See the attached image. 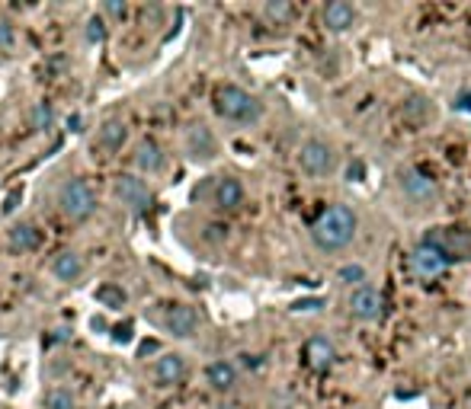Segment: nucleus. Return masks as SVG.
<instances>
[{"label": "nucleus", "mask_w": 471, "mask_h": 409, "mask_svg": "<svg viewBox=\"0 0 471 409\" xmlns=\"http://www.w3.org/2000/svg\"><path fill=\"white\" fill-rule=\"evenodd\" d=\"M356 230H359L356 211L349 208V204L337 202V204H327V208L314 217V224H311V243H314L321 253L334 256V253H343V249L356 240Z\"/></svg>", "instance_id": "f257e3e1"}, {"label": "nucleus", "mask_w": 471, "mask_h": 409, "mask_svg": "<svg viewBox=\"0 0 471 409\" xmlns=\"http://www.w3.org/2000/svg\"><path fill=\"white\" fill-rule=\"evenodd\" d=\"M215 112L231 125H257L263 119V102L238 83H221L215 89Z\"/></svg>", "instance_id": "f03ea898"}, {"label": "nucleus", "mask_w": 471, "mask_h": 409, "mask_svg": "<svg viewBox=\"0 0 471 409\" xmlns=\"http://www.w3.org/2000/svg\"><path fill=\"white\" fill-rule=\"evenodd\" d=\"M97 192H93V185L87 182V179L74 176L68 179V182H61L58 189V211L68 217V221L74 224H84L90 221L93 214H97Z\"/></svg>", "instance_id": "7ed1b4c3"}, {"label": "nucleus", "mask_w": 471, "mask_h": 409, "mask_svg": "<svg viewBox=\"0 0 471 409\" xmlns=\"http://www.w3.org/2000/svg\"><path fill=\"white\" fill-rule=\"evenodd\" d=\"M430 246H436L449 262H471V227L462 224H443V227H430L423 234Z\"/></svg>", "instance_id": "20e7f679"}, {"label": "nucleus", "mask_w": 471, "mask_h": 409, "mask_svg": "<svg viewBox=\"0 0 471 409\" xmlns=\"http://www.w3.org/2000/svg\"><path fill=\"white\" fill-rule=\"evenodd\" d=\"M298 170L308 179H327L337 170V151L324 138H308L298 147Z\"/></svg>", "instance_id": "39448f33"}, {"label": "nucleus", "mask_w": 471, "mask_h": 409, "mask_svg": "<svg viewBox=\"0 0 471 409\" xmlns=\"http://www.w3.org/2000/svg\"><path fill=\"white\" fill-rule=\"evenodd\" d=\"M112 192L132 214H148V208L154 204V192H151L148 179L138 176V173H119L112 179Z\"/></svg>", "instance_id": "423d86ee"}, {"label": "nucleus", "mask_w": 471, "mask_h": 409, "mask_svg": "<svg viewBox=\"0 0 471 409\" xmlns=\"http://www.w3.org/2000/svg\"><path fill=\"white\" fill-rule=\"evenodd\" d=\"M398 189L401 195L407 198L411 204H420V208H433L439 202V185L430 173L417 170V166H404L398 173Z\"/></svg>", "instance_id": "0eeeda50"}, {"label": "nucleus", "mask_w": 471, "mask_h": 409, "mask_svg": "<svg viewBox=\"0 0 471 409\" xmlns=\"http://www.w3.org/2000/svg\"><path fill=\"white\" fill-rule=\"evenodd\" d=\"M183 151H186V157L193 160V163H212L215 157H218V138H215V131L206 125V121H193V125L186 128V134H183Z\"/></svg>", "instance_id": "6e6552de"}, {"label": "nucleus", "mask_w": 471, "mask_h": 409, "mask_svg": "<svg viewBox=\"0 0 471 409\" xmlns=\"http://www.w3.org/2000/svg\"><path fill=\"white\" fill-rule=\"evenodd\" d=\"M186 374L189 364L180 351H161L154 358V364H151V377H154L157 387H176V383L186 381Z\"/></svg>", "instance_id": "1a4fd4ad"}, {"label": "nucleus", "mask_w": 471, "mask_h": 409, "mask_svg": "<svg viewBox=\"0 0 471 409\" xmlns=\"http://www.w3.org/2000/svg\"><path fill=\"white\" fill-rule=\"evenodd\" d=\"M199 310L193 304H170L164 313V329L174 339H193L199 332Z\"/></svg>", "instance_id": "9d476101"}, {"label": "nucleus", "mask_w": 471, "mask_h": 409, "mask_svg": "<svg viewBox=\"0 0 471 409\" xmlns=\"http://www.w3.org/2000/svg\"><path fill=\"white\" fill-rule=\"evenodd\" d=\"M381 307H385V300H381V291L375 285H359L353 288V294H349V313H353V320H359V323H372V320L381 317Z\"/></svg>", "instance_id": "9b49d317"}, {"label": "nucleus", "mask_w": 471, "mask_h": 409, "mask_svg": "<svg viewBox=\"0 0 471 409\" xmlns=\"http://www.w3.org/2000/svg\"><path fill=\"white\" fill-rule=\"evenodd\" d=\"M132 163H135V170L142 173V176H161V173L167 170V153H164V147L157 144L154 138H142L135 144Z\"/></svg>", "instance_id": "f8f14e48"}, {"label": "nucleus", "mask_w": 471, "mask_h": 409, "mask_svg": "<svg viewBox=\"0 0 471 409\" xmlns=\"http://www.w3.org/2000/svg\"><path fill=\"white\" fill-rule=\"evenodd\" d=\"M449 266L452 262L445 259L436 246H430L426 240H420L417 246H413V253H411V268L420 275V278H436V275H443Z\"/></svg>", "instance_id": "ddd939ff"}, {"label": "nucleus", "mask_w": 471, "mask_h": 409, "mask_svg": "<svg viewBox=\"0 0 471 409\" xmlns=\"http://www.w3.org/2000/svg\"><path fill=\"white\" fill-rule=\"evenodd\" d=\"M247 198V189L238 176H218L212 185V202L218 211H238Z\"/></svg>", "instance_id": "4468645a"}, {"label": "nucleus", "mask_w": 471, "mask_h": 409, "mask_svg": "<svg viewBox=\"0 0 471 409\" xmlns=\"http://www.w3.org/2000/svg\"><path fill=\"white\" fill-rule=\"evenodd\" d=\"M302 355H305V364H308L314 374H327V371L337 364L334 342H330V339H324V336H311L308 342H305Z\"/></svg>", "instance_id": "2eb2a0df"}, {"label": "nucleus", "mask_w": 471, "mask_h": 409, "mask_svg": "<svg viewBox=\"0 0 471 409\" xmlns=\"http://www.w3.org/2000/svg\"><path fill=\"white\" fill-rule=\"evenodd\" d=\"M321 23L327 32L340 36V32H349L356 23V6L349 0H327L321 10Z\"/></svg>", "instance_id": "dca6fc26"}, {"label": "nucleus", "mask_w": 471, "mask_h": 409, "mask_svg": "<svg viewBox=\"0 0 471 409\" xmlns=\"http://www.w3.org/2000/svg\"><path fill=\"white\" fill-rule=\"evenodd\" d=\"M7 243L14 253H36L42 246V230L33 221H20L7 230Z\"/></svg>", "instance_id": "f3484780"}, {"label": "nucleus", "mask_w": 471, "mask_h": 409, "mask_svg": "<svg viewBox=\"0 0 471 409\" xmlns=\"http://www.w3.org/2000/svg\"><path fill=\"white\" fill-rule=\"evenodd\" d=\"M52 275L61 281V285H74V281H80V275H84V256L74 253V249H61L58 256L52 259Z\"/></svg>", "instance_id": "a211bd4d"}, {"label": "nucleus", "mask_w": 471, "mask_h": 409, "mask_svg": "<svg viewBox=\"0 0 471 409\" xmlns=\"http://www.w3.org/2000/svg\"><path fill=\"white\" fill-rule=\"evenodd\" d=\"M238 368H234L228 358H218V361L206 364V383L215 390V393H231L238 387Z\"/></svg>", "instance_id": "6ab92c4d"}, {"label": "nucleus", "mask_w": 471, "mask_h": 409, "mask_svg": "<svg viewBox=\"0 0 471 409\" xmlns=\"http://www.w3.org/2000/svg\"><path fill=\"white\" fill-rule=\"evenodd\" d=\"M401 119L411 128H426L433 121V102L426 99L423 93H411L404 102H401Z\"/></svg>", "instance_id": "aec40b11"}, {"label": "nucleus", "mask_w": 471, "mask_h": 409, "mask_svg": "<svg viewBox=\"0 0 471 409\" xmlns=\"http://www.w3.org/2000/svg\"><path fill=\"white\" fill-rule=\"evenodd\" d=\"M125 141H129V125H125L122 119H106L103 125L97 128V144L103 147L106 153H119L125 147Z\"/></svg>", "instance_id": "412c9836"}, {"label": "nucleus", "mask_w": 471, "mask_h": 409, "mask_svg": "<svg viewBox=\"0 0 471 409\" xmlns=\"http://www.w3.org/2000/svg\"><path fill=\"white\" fill-rule=\"evenodd\" d=\"M55 121H58V112H55V102H48V99L33 102V109H29V128H33L36 134L52 131V128H55Z\"/></svg>", "instance_id": "4be33fe9"}, {"label": "nucleus", "mask_w": 471, "mask_h": 409, "mask_svg": "<svg viewBox=\"0 0 471 409\" xmlns=\"http://www.w3.org/2000/svg\"><path fill=\"white\" fill-rule=\"evenodd\" d=\"M93 300H97L100 307H106V310H122V307L129 304V291H125L122 285H116V281H106V285H100L97 291H93Z\"/></svg>", "instance_id": "5701e85b"}, {"label": "nucleus", "mask_w": 471, "mask_h": 409, "mask_svg": "<svg viewBox=\"0 0 471 409\" xmlns=\"http://www.w3.org/2000/svg\"><path fill=\"white\" fill-rule=\"evenodd\" d=\"M292 16H295V6L289 0H270V4H263V19L270 26H289Z\"/></svg>", "instance_id": "b1692460"}, {"label": "nucleus", "mask_w": 471, "mask_h": 409, "mask_svg": "<svg viewBox=\"0 0 471 409\" xmlns=\"http://www.w3.org/2000/svg\"><path fill=\"white\" fill-rule=\"evenodd\" d=\"M42 406L46 409H78V396L68 387H48L42 396Z\"/></svg>", "instance_id": "393cba45"}, {"label": "nucleus", "mask_w": 471, "mask_h": 409, "mask_svg": "<svg viewBox=\"0 0 471 409\" xmlns=\"http://www.w3.org/2000/svg\"><path fill=\"white\" fill-rule=\"evenodd\" d=\"M106 19L100 16V13H93V16H87V23H84V38H87V45H103L106 42Z\"/></svg>", "instance_id": "a878e982"}, {"label": "nucleus", "mask_w": 471, "mask_h": 409, "mask_svg": "<svg viewBox=\"0 0 471 409\" xmlns=\"http://www.w3.org/2000/svg\"><path fill=\"white\" fill-rule=\"evenodd\" d=\"M337 281L349 285V288H359V285H366V268L359 262H346V266L337 268Z\"/></svg>", "instance_id": "bb28decb"}, {"label": "nucleus", "mask_w": 471, "mask_h": 409, "mask_svg": "<svg viewBox=\"0 0 471 409\" xmlns=\"http://www.w3.org/2000/svg\"><path fill=\"white\" fill-rule=\"evenodd\" d=\"M100 16L112 19V23H122V19L129 16V4H125V0H103V4H100Z\"/></svg>", "instance_id": "cd10ccee"}, {"label": "nucleus", "mask_w": 471, "mask_h": 409, "mask_svg": "<svg viewBox=\"0 0 471 409\" xmlns=\"http://www.w3.org/2000/svg\"><path fill=\"white\" fill-rule=\"evenodd\" d=\"M16 48V26L14 19L0 16V51H14Z\"/></svg>", "instance_id": "c85d7f7f"}, {"label": "nucleus", "mask_w": 471, "mask_h": 409, "mask_svg": "<svg viewBox=\"0 0 471 409\" xmlns=\"http://www.w3.org/2000/svg\"><path fill=\"white\" fill-rule=\"evenodd\" d=\"M110 336H112V342H116V345H129L132 339H135V336H132V323H119V326H112Z\"/></svg>", "instance_id": "c756f323"}, {"label": "nucleus", "mask_w": 471, "mask_h": 409, "mask_svg": "<svg viewBox=\"0 0 471 409\" xmlns=\"http://www.w3.org/2000/svg\"><path fill=\"white\" fill-rule=\"evenodd\" d=\"M71 326H61V329H55V336L48 339V345H61V342H68V339H71Z\"/></svg>", "instance_id": "7c9ffc66"}, {"label": "nucleus", "mask_w": 471, "mask_h": 409, "mask_svg": "<svg viewBox=\"0 0 471 409\" xmlns=\"http://www.w3.org/2000/svg\"><path fill=\"white\" fill-rule=\"evenodd\" d=\"M65 125H68V131H84V115H80V112H71Z\"/></svg>", "instance_id": "2f4dec72"}, {"label": "nucleus", "mask_w": 471, "mask_h": 409, "mask_svg": "<svg viewBox=\"0 0 471 409\" xmlns=\"http://www.w3.org/2000/svg\"><path fill=\"white\" fill-rule=\"evenodd\" d=\"M321 307H324V300L317 298V300H298L292 310H321Z\"/></svg>", "instance_id": "473e14b6"}, {"label": "nucleus", "mask_w": 471, "mask_h": 409, "mask_svg": "<svg viewBox=\"0 0 471 409\" xmlns=\"http://www.w3.org/2000/svg\"><path fill=\"white\" fill-rule=\"evenodd\" d=\"M208 234H206V240H225V236L228 234H221V230H225V227H218V224H208Z\"/></svg>", "instance_id": "72a5a7b5"}, {"label": "nucleus", "mask_w": 471, "mask_h": 409, "mask_svg": "<svg viewBox=\"0 0 471 409\" xmlns=\"http://www.w3.org/2000/svg\"><path fill=\"white\" fill-rule=\"evenodd\" d=\"M16 202H20V189H14V192H10V195H7V204H4V214H10V211L16 208Z\"/></svg>", "instance_id": "f704fd0d"}, {"label": "nucleus", "mask_w": 471, "mask_h": 409, "mask_svg": "<svg viewBox=\"0 0 471 409\" xmlns=\"http://www.w3.org/2000/svg\"><path fill=\"white\" fill-rule=\"evenodd\" d=\"M90 326H93V329H100V332H106V329H112V326H110V323H106V320H103V317H93V320H90Z\"/></svg>", "instance_id": "c9c22d12"}, {"label": "nucleus", "mask_w": 471, "mask_h": 409, "mask_svg": "<svg viewBox=\"0 0 471 409\" xmlns=\"http://www.w3.org/2000/svg\"><path fill=\"white\" fill-rule=\"evenodd\" d=\"M218 409H240V406H238V403H221Z\"/></svg>", "instance_id": "e433bc0d"}]
</instances>
